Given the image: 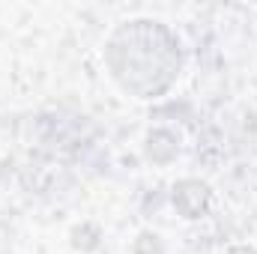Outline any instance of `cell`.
Wrapping results in <instances>:
<instances>
[{"mask_svg": "<svg viewBox=\"0 0 257 254\" xmlns=\"http://www.w3.org/2000/svg\"><path fill=\"white\" fill-rule=\"evenodd\" d=\"M105 66L123 93L135 99H159L180 78V39L156 18L123 21L105 42Z\"/></svg>", "mask_w": 257, "mask_h": 254, "instance_id": "1", "label": "cell"}, {"mask_svg": "<svg viewBox=\"0 0 257 254\" xmlns=\"http://www.w3.org/2000/svg\"><path fill=\"white\" fill-rule=\"evenodd\" d=\"M212 203V191L200 180H183L174 186V206L186 215V218H200Z\"/></svg>", "mask_w": 257, "mask_h": 254, "instance_id": "2", "label": "cell"}, {"mask_svg": "<svg viewBox=\"0 0 257 254\" xmlns=\"http://www.w3.org/2000/svg\"><path fill=\"white\" fill-rule=\"evenodd\" d=\"M227 254H257L254 248H248V245H236V248H230Z\"/></svg>", "mask_w": 257, "mask_h": 254, "instance_id": "3", "label": "cell"}]
</instances>
